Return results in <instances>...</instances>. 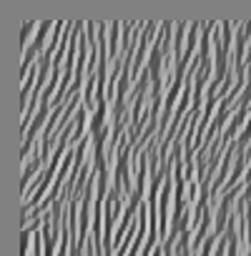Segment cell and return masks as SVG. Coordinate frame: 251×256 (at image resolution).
<instances>
[{
    "mask_svg": "<svg viewBox=\"0 0 251 256\" xmlns=\"http://www.w3.org/2000/svg\"><path fill=\"white\" fill-rule=\"evenodd\" d=\"M50 256H251V18L123 23Z\"/></svg>",
    "mask_w": 251,
    "mask_h": 256,
    "instance_id": "6da1fadb",
    "label": "cell"
}]
</instances>
